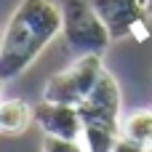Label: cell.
Here are the masks:
<instances>
[{
	"instance_id": "1",
	"label": "cell",
	"mask_w": 152,
	"mask_h": 152,
	"mask_svg": "<svg viewBox=\"0 0 152 152\" xmlns=\"http://www.w3.org/2000/svg\"><path fill=\"white\" fill-rule=\"evenodd\" d=\"M59 32V5L51 0H21L0 40V80L21 75Z\"/></svg>"
},
{
	"instance_id": "2",
	"label": "cell",
	"mask_w": 152,
	"mask_h": 152,
	"mask_svg": "<svg viewBox=\"0 0 152 152\" xmlns=\"http://www.w3.org/2000/svg\"><path fill=\"white\" fill-rule=\"evenodd\" d=\"M59 11H61V32L67 45L80 53H104V48L110 45V32L102 24V19L96 16L91 0H59Z\"/></svg>"
},
{
	"instance_id": "3",
	"label": "cell",
	"mask_w": 152,
	"mask_h": 152,
	"mask_svg": "<svg viewBox=\"0 0 152 152\" xmlns=\"http://www.w3.org/2000/svg\"><path fill=\"white\" fill-rule=\"evenodd\" d=\"M102 72H104V67H102V56L99 53L80 56L69 69H64V72H59L56 77L48 80V86L43 91V102L77 107L94 91V86H96Z\"/></svg>"
},
{
	"instance_id": "4",
	"label": "cell",
	"mask_w": 152,
	"mask_h": 152,
	"mask_svg": "<svg viewBox=\"0 0 152 152\" xmlns=\"http://www.w3.org/2000/svg\"><path fill=\"white\" fill-rule=\"evenodd\" d=\"M77 112H80L83 128H107V131L120 134V123H118L120 88H118V83H115V77L110 72L99 75L94 91L77 104Z\"/></svg>"
},
{
	"instance_id": "5",
	"label": "cell",
	"mask_w": 152,
	"mask_h": 152,
	"mask_svg": "<svg viewBox=\"0 0 152 152\" xmlns=\"http://www.w3.org/2000/svg\"><path fill=\"white\" fill-rule=\"evenodd\" d=\"M91 5L96 16L102 19V24L107 27L112 40L136 32L147 13L142 0H91Z\"/></svg>"
},
{
	"instance_id": "6",
	"label": "cell",
	"mask_w": 152,
	"mask_h": 152,
	"mask_svg": "<svg viewBox=\"0 0 152 152\" xmlns=\"http://www.w3.org/2000/svg\"><path fill=\"white\" fill-rule=\"evenodd\" d=\"M32 112H35L37 126L45 131V136H56V139L77 142V136L83 134V120H80L77 107L43 102V104H37Z\"/></svg>"
},
{
	"instance_id": "7",
	"label": "cell",
	"mask_w": 152,
	"mask_h": 152,
	"mask_svg": "<svg viewBox=\"0 0 152 152\" xmlns=\"http://www.w3.org/2000/svg\"><path fill=\"white\" fill-rule=\"evenodd\" d=\"M35 118V112L21 102V99H8L0 102V131L3 134H21L29 120Z\"/></svg>"
},
{
	"instance_id": "8",
	"label": "cell",
	"mask_w": 152,
	"mask_h": 152,
	"mask_svg": "<svg viewBox=\"0 0 152 152\" xmlns=\"http://www.w3.org/2000/svg\"><path fill=\"white\" fill-rule=\"evenodd\" d=\"M120 136H128V139H134L144 147H152V112L150 110L131 112L120 123Z\"/></svg>"
},
{
	"instance_id": "9",
	"label": "cell",
	"mask_w": 152,
	"mask_h": 152,
	"mask_svg": "<svg viewBox=\"0 0 152 152\" xmlns=\"http://www.w3.org/2000/svg\"><path fill=\"white\" fill-rule=\"evenodd\" d=\"M86 142H88V152H112L115 142L120 134L107 131V128H83Z\"/></svg>"
},
{
	"instance_id": "10",
	"label": "cell",
	"mask_w": 152,
	"mask_h": 152,
	"mask_svg": "<svg viewBox=\"0 0 152 152\" xmlns=\"http://www.w3.org/2000/svg\"><path fill=\"white\" fill-rule=\"evenodd\" d=\"M43 152H83V150L77 147V142L56 139V136H45V142H43Z\"/></svg>"
},
{
	"instance_id": "11",
	"label": "cell",
	"mask_w": 152,
	"mask_h": 152,
	"mask_svg": "<svg viewBox=\"0 0 152 152\" xmlns=\"http://www.w3.org/2000/svg\"><path fill=\"white\" fill-rule=\"evenodd\" d=\"M147 150L150 147H144V144H139V142H134L128 136H118V142L112 147V152H147Z\"/></svg>"
},
{
	"instance_id": "12",
	"label": "cell",
	"mask_w": 152,
	"mask_h": 152,
	"mask_svg": "<svg viewBox=\"0 0 152 152\" xmlns=\"http://www.w3.org/2000/svg\"><path fill=\"white\" fill-rule=\"evenodd\" d=\"M144 8H147V13H152V0H144Z\"/></svg>"
},
{
	"instance_id": "13",
	"label": "cell",
	"mask_w": 152,
	"mask_h": 152,
	"mask_svg": "<svg viewBox=\"0 0 152 152\" xmlns=\"http://www.w3.org/2000/svg\"><path fill=\"white\" fill-rule=\"evenodd\" d=\"M0 94H3V80H0Z\"/></svg>"
},
{
	"instance_id": "14",
	"label": "cell",
	"mask_w": 152,
	"mask_h": 152,
	"mask_svg": "<svg viewBox=\"0 0 152 152\" xmlns=\"http://www.w3.org/2000/svg\"><path fill=\"white\" fill-rule=\"evenodd\" d=\"M150 152H152V147H150Z\"/></svg>"
},
{
	"instance_id": "15",
	"label": "cell",
	"mask_w": 152,
	"mask_h": 152,
	"mask_svg": "<svg viewBox=\"0 0 152 152\" xmlns=\"http://www.w3.org/2000/svg\"><path fill=\"white\" fill-rule=\"evenodd\" d=\"M142 3H144V0H142Z\"/></svg>"
},
{
	"instance_id": "16",
	"label": "cell",
	"mask_w": 152,
	"mask_h": 152,
	"mask_svg": "<svg viewBox=\"0 0 152 152\" xmlns=\"http://www.w3.org/2000/svg\"><path fill=\"white\" fill-rule=\"evenodd\" d=\"M147 152H150V150H147Z\"/></svg>"
}]
</instances>
